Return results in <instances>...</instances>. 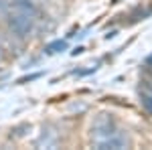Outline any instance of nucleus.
I'll list each match as a JSON object with an SVG mask.
<instances>
[{
  "label": "nucleus",
  "mask_w": 152,
  "mask_h": 150,
  "mask_svg": "<svg viewBox=\"0 0 152 150\" xmlns=\"http://www.w3.org/2000/svg\"><path fill=\"white\" fill-rule=\"evenodd\" d=\"M6 23H8V29L12 31V35L20 37V39L28 37L33 33V29H35V18L33 16H28V14H24L20 10H14V8L8 10Z\"/></svg>",
  "instance_id": "nucleus-1"
},
{
  "label": "nucleus",
  "mask_w": 152,
  "mask_h": 150,
  "mask_svg": "<svg viewBox=\"0 0 152 150\" xmlns=\"http://www.w3.org/2000/svg\"><path fill=\"white\" fill-rule=\"evenodd\" d=\"M114 130H116L114 118H112L110 114H99L94 120V124H91V140H94V144L97 146V144H99L102 140L107 138Z\"/></svg>",
  "instance_id": "nucleus-2"
},
{
  "label": "nucleus",
  "mask_w": 152,
  "mask_h": 150,
  "mask_svg": "<svg viewBox=\"0 0 152 150\" xmlns=\"http://www.w3.org/2000/svg\"><path fill=\"white\" fill-rule=\"evenodd\" d=\"M128 146H130L128 134H126V132H122V130H118V128L105 140H102V142L97 144V148H99V150H107V148L122 150V148H128Z\"/></svg>",
  "instance_id": "nucleus-3"
},
{
  "label": "nucleus",
  "mask_w": 152,
  "mask_h": 150,
  "mask_svg": "<svg viewBox=\"0 0 152 150\" xmlns=\"http://www.w3.org/2000/svg\"><path fill=\"white\" fill-rule=\"evenodd\" d=\"M10 8H14V10H20L24 12V14H28V16H33V18H39L41 16V10L37 8V4L33 2V0H12L10 2Z\"/></svg>",
  "instance_id": "nucleus-4"
},
{
  "label": "nucleus",
  "mask_w": 152,
  "mask_h": 150,
  "mask_svg": "<svg viewBox=\"0 0 152 150\" xmlns=\"http://www.w3.org/2000/svg\"><path fill=\"white\" fill-rule=\"evenodd\" d=\"M67 41H63V39H57V41H51L45 45V55H55V53H63V51H67Z\"/></svg>",
  "instance_id": "nucleus-5"
},
{
  "label": "nucleus",
  "mask_w": 152,
  "mask_h": 150,
  "mask_svg": "<svg viewBox=\"0 0 152 150\" xmlns=\"http://www.w3.org/2000/svg\"><path fill=\"white\" fill-rule=\"evenodd\" d=\"M43 73H33V75H26V77H20V79H16V85H23V83H28V81H35L39 79Z\"/></svg>",
  "instance_id": "nucleus-6"
},
{
  "label": "nucleus",
  "mask_w": 152,
  "mask_h": 150,
  "mask_svg": "<svg viewBox=\"0 0 152 150\" xmlns=\"http://www.w3.org/2000/svg\"><path fill=\"white\" fill-rule=\"evenodd\" d=\"M10 10V2L8 0H0V16H6Z\"/></svg>",
  "instance_id": "nucleus-7"
}]
</instances>
